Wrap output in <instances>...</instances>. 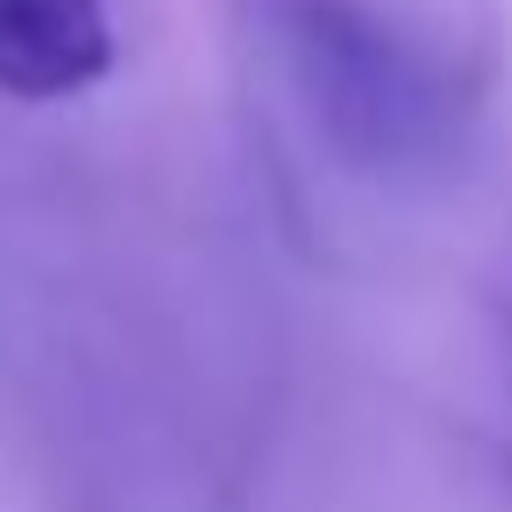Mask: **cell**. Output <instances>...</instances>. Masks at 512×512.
Listing matches in <instances>:
<instances>
[{
	"label": "cell",
	"instance_id": "obj_3",
	"mask_svg": "<svg viewBox=\"0 0 512 512\" xmlns=\"http://www.w3.org/2000/svg\"><path fill=\"white\" fill-rule=\"evenodd\" d=\"M504 408H512V400H504ZM504 472H512V416H504Z\"/></svg>",
	"mask_w": 512,
	"mask_h": 512
},
{
	"label": "cell",
	"instance_id": "obj_1",
	"mask_svg": "<svg viewBox=\"0 0 512 512\" xmlns=\"http://www.w3.org/2000/svg\"><path fill=\"white\" fill-rule=\"evenodd\" d=\"M312 136L376 184H424L464 160L480 64L376 0H264Z\"/></svg>",
	"mask_w": 512,
	"mask_h": 512
},
{
	"label": "cell",
	"instance_id": "obj_2",
	"mask_svg": "<svg viewBox=\"0 0 512 512\" xmlns=\"http://www.w3.org/2000/svg\"><path fill=\"white\" fill-rule=\"evenodd\" d=\"M112 8L104 0H0V96L64 104L112 72Z\"/></svg>",
	"mask_w": 512,
	"mask_h": 512
}]
</instances>
